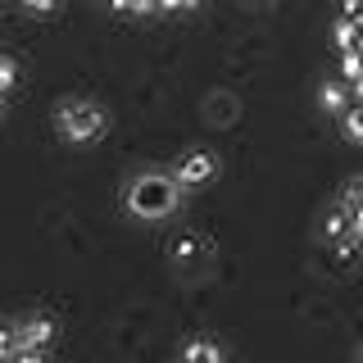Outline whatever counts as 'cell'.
Wrapping results in <instances>:
<instances>
[{
    "label": "cell",
    "instance_id": "obj_1",
    "mask_svg": "<svg viewBox=\"0 0 363 363\" xmlns=\"http://www.w3.org/2000/svg\"><path fill=\"white\" fill-rule=\"evenodd\" d=\"M182 196L186 186L177 182V173H164V168H150V173H136L123 191V209L132 218H168V213L182 209Z\"/></svg>",
    "mask_w": 363,
    "mask_h": 363
},
{
    "label": "cell",
    "instance_id": "obj_2",
    "mask_svg": "<svg viewBox=\"0 0 363 363\" xmlns=\"http://www.w3.org/2000/svg\"><path fill=\"white\" fill-rule=\"evenodd\" d=\"M55 132L68 145H91L109 132V113L96 100H60L55 105Z\"/></svg>",
    "mask_w": 363,
    "mask_h": 363
},
{
    "label": "cell",
    "instance_id": "obj_3",
    "mask_svg": "<svg viewBox=\"0 0 363 363\" xmlns=\"http://www.w3.org/2000/svg\"><path fill=\"white\" fill-rule=\"evenodd\" d=\"M173 173H177V182H182L186 191H191V186H204V182L218 177V155H213V150H186V155L173 164Z\"/></svg>",
    "mask_w": 363,
    "mask_h": 363
},
{
    "label": "cell",
    "instance_id": "obj_4",
    "mask_svg": "<svg viewBox=\"0 0 363 363\" xmlns=\"http://www.w3.org/2000/svg\"><path fill=\"white\" fill-rule=\"evenodd\" d=\"M18 327V340L23 345H37V350H50L55 345V336H60V323L55 318H45V313H32V318H23Z\"/></svg>",
    "mask_w": 363,
    "mask_h": 363
},
{
    "label": "cell",
    "instance_id": "obj_5",
    "mask_svg": "<svg viewBox=\"0 0 363 363\" xmlns=\"http://www.w3.org/2000/svg\"><path fill=\"white\" fill-rule=\"evenodd\" d=\"M318 105L332 113V118H336V113H345L350 105H354V96H350V82H345V77H332V82H323V86H318Z\"/></svg>",
    "mask_w": 363,
    "mask_h": 363
},
{
    "label": "cell",
    "instance_id": "obj_6",
    "mask_svg": "<svg viewBox=\"0 0 363 363\" xmlns=\"http://www.w3.org/2000/svg\"><path fill=\"white\" fill-rule=\"evenodd\" d=\"M218 363V359H227V345H218V340H186L182 345V363Z\"/></svg>",
    "mask_w": 363,
    "mask_h": 363
},
{
    "label": "cell",
    "instance_id": "obj_7",
    "mask_svg": "<svg viewBox=\"0 0 363 363\" xmlns=\"http://www.w3.org/2000/svg\"><path fill=\"white\" fill-rule=\"evenodd\" d=\"M336 123H340V136H345V141H359L363 145V105H359V100L345 113H336Z\"/></svg>",
    "mask_w": 363,
    "mask_h": 363
},
{
    "label": "cell",
    "instance_id": "obj_8",
    "mask_svg": "<svg viewBox=\"0 0 363 363\" xmlns=\"http://www.w3.org/2000/svg\"><path fill=\"white\" fill-rule=\"evenodd\" d=\"M359 23L354 18H345V14H336V28H332V41H336V50H354L359 45Z\"/></svg>",
    "mask_w": 363,
    "mask_h": 363
},
{
    "label": "cell",
    "instance_id": "obj_9",
    "mask_svg": "<svg viewBox=\"0 0 363 363\" xmlns=\"http://www.w3.org/2000/svg\"><path fill=\"white\" fill-rule=\"evenodd\" d=\"M323 232H327V241H336V236H345V232H350V209H345L340 200H336V209L323 218Z\"/></svg>",
    "mask_w": 363,
    "mask_h": 363
},
{
    "label": "cell",
    "instance_id": "obj_10",
    "mask_svg": "<svg viewBox=\"0 0 363 363\" xmlns=\"http://www.w3.org/2000/svg\"><path fill=\"white\" fill-rule=\"evenodd\" d=\"M340 77H345V82L363 77V55L359 50H340Z\"/></svg>",
    "mask_w": 363,
    "mask_h": 363
},
{
    "label": "cell",
    "instance_id": "obj_11",
    "mask_svg": "<svg viewBox=\"0 0 363 363\" xmlns=\"http://www.w3.org/2000/svg\"><path fill=\"white\" fill-rule=\"evenodd\" d=\"M14 86H18V64L9 55H0V96H9Z\"/></svg>",
    "mask_w": 363,
    "mask_h": 363
},
{
    "label": "cell",
    "instance_id": "obj_12",
    "mask_svg": "<svg viewBox=\"0 0 363 363\" xmlns=\"http://www.w3.org/2000/svg\"><path fill=\"white\" fill-rule=\"evenodd\" d=\"M340 204H345L350 213H354V209H363V177H354L345 191H340Z\"/></svg>",
    "mask_w": 363,
    "mask_h": 363
},
{
    "label": "cell",
    "instance_id": "obj_13",
    "mask_svg": "<svg viewBox=\"0 0 363 363\" xmlns=\"http://www.w3.org/2000/svg\"><path fill=\"white\" fill-rule=\"evenodd\" d=\"M23 345V340H18V327L14 323H9V327H0V359H14V350Z\"/></svg>",
    "mask_w": 363,
    "mask_h": 363
},
{
    "label": "cell",
    "instance_id": "obj_14",
    "mask_svg": "<svg viewBox=\"0 0 363 363\" xmlns=\"http://www.w3.org/2000/svg\"><path fill=\"white\" fill-rule=\"evenodd\" d=\"M200 0H159V14H196Z\"/></svg>",
    "mask_w": 363,
    "mask_h": 363
},
{
    "label": "cell",
    "instance_id": "obj_15",
    "mask_svg": "<svg viewBox=\"0 0 363 363\" xmlns=\"http://www.w3.org/2000/svg\"><path fill=\"white\" fill-rule=\"evenodd\" d=\"M23 9H28V14H37V18H45V14H55V9H60V0H18Z\"/></svg>",
    "mask_w": 363,
    "mask_h": 363
},
{
    "label": "cell",
    "instance_id": "obj_16",
    "mask_svg": "<svg viewBox=\"0 0 363 363\" xmlns=\"http://www.w3.org/2000/svg\"><path fill=\"white\" fill-rule=\"evenodd\" d=\"M340 14L354 18V23H359V32H363V0H345V5H340Z\"/></svg>",
    "mask_w": 363,
    "mask_h": 363
},
{
    "label": "cell",
    "instance_id": "obj_17",
    "mask_svg": "<svg viewBox=\"0 0 363 363\" xmlns=\"http://www.w3.org/2000/svg\"><path fill=\"white\" fill-rule=\"evenodd\" d=\"M350 236H359V241H363V209L350 213Z\"/></svg>",
    "mask_w": 363,
    "mask_h": 363
},
{
    "label": "cell",
    "instance_id": "obj_18",
    "mask_svg": "<svg viewBox=\"0 0 363 363\" xmlns=\"http://www.w3.org/2000/svg\"><path fill=\"white\" fill-rule=\"evenodd\" d=\"M350 96H354L359 105H363V77H354V82H350Z\"/></svg>",
    "mask_w": 363,
    "mask_h": 363
},
{
    "label": "cell",
    "instance_id": "obj_19",
    "mask_svg": "<svg viewBox=\"0 0 363 363\" xmlns=\"http://www.w3.org/2000/svg\"><path fill=\"white\" fill-rule=\"evenodd\" d=\"M354 50H359V55H363V37H359V45H354Z\"/></svg>",
    "mask_w": 363,
    "mask_h": 363
},
{
    "label": "cell",
    "instance_id": "obj_20",
    "mask_svg": "<svg viewBox=\"0 0 363 363\" xmlns=\"http://www.w3.org/2000/svg\"><path fill=\"white\" fill-rule=\"evenodd\" d=\"M0 105H5V96H0Z\"/></svg>",
    "mask_w": 363,
    "mask_h": 363
}]
</instances>
